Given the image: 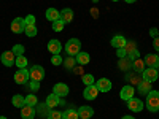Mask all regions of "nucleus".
Segmentation results:
<instances>
[{
	"label": "nucleus",
	"instance_id": "17",
	"mask_svg": "<svg viewBox=\"0 0 159 119\" xmlns=\"http://www.w3.org/2000/svg\"><path fill=\"white\" fill-rule=\"evenodd\" d=\"M62 49V45L59 40H49V43H48V51L51 52V54H59Z\"/></svg>",
	"mask_w": 159,
	"mask_h": 119
},
{
	"label": "nucleus",
	"instance_id": "4",
	"mask_svg": "<svg viewBox=\"0 0 159 119\" xmlns=\"http://www.w3.org/2000/svg\"><path fill=\"white\" fill-rule=\"evenodd\" d=\"M13 78H15V81L18 84H27L29 78H30V73H29V70H25V68H19Z\"/></svg>",
	"mask_w": 159,
	"mask_h": 119
},
{
	"label": "nucleus",
	"instance_id": "10",
	"mask_svg": "<svg viewBox=\"0 0 159 119\" xmlns=\"http://www.w3.org/2000/svg\"><path fill=\"white\" fill-rule=\"evenodd\" d=\"M24 27H25V22L22 18H15L11 22V30L15 32V33H21L24 32Z\"/></svg>",
	"mask_w": 159,
	"mask_h": 119
},
{
	"label": "nucleus",
	"instance_id": "22",
	"mask_svg": "<svg viewBox=\"0 0 159 119\" xmlns=\"http://www.w3.org/2000/svg\"><path fill=\"white\" fill-rule=\"evenodd\" d=\"M46 19L51 21V22L61 19V11H57L56 8H48L46 10Z\"/></svg>",
	"mask_w": 159,
	"mask_h": 119
},
{
	"label": "nucleus",
	"instance_id": "27",
	"mask_svg": "<svg viewBox=\"0 0 159 119\" xmlns=\"http://www.w3.org/2000/svg\"><path fill=\"white\" fill-rule=\"evenodd\" d=\"M11 103L15 105L16 108H22L24 105H25V97H22V95L16 94V95H13V99H11Z\"/></svg>",
	"mask_w": 159,
	"mask_h": 119
},
{
	"label": "nucleus",
	"instance_id": "47",
	"mask_svg": "<svg viewBox=\"0 0 159 119\" xmlns=\"http://www.w3.org/2000/svg\"><path fill=\"white\" fill-rule=\"evenodd\" d=\"M121 119H135V117H132V116H123Z\"/></svg>",
	"mask_w": 159,
	"mask_h": 119
},
{
	"label": "nucleus",
	"instance_id": "14",
	"mask_svg": "<svg viewBox=\"0 0 159 119\" xmlns=\"http://www.w3.org/2000/svg\"><path fill=\"white\" fill-rule=\"evenodd\" d=\"M137 90H139L140 95H147L148 92L151 90V83L147 81V79H142V81L137 84Z\"/></svg>",
	"mask_w": 159,
	"mask_h": 119
},
{
	"label": "nucleus",
	"instance_id": "3",
	"mask_svg": "<svg viewBox=\"0 0 159 119\" xmlns=\"http://www.w3.org/2000/svg\"><path fill=\"white\" fill-rule=\"evenodd\" d=\"M29 73H30V79H35V81H42L45 78V68L42 65H32Z\"/></svg>",
	"mask_w": 159,
	"mask_h": 119
},
{
	"label": "nucleus",
	"instance_id": "43",
	"mask_svg": "<svg viewBox=\"0 0 159 119\" xmlns=\"http://www.w3.org/2000/svg\"><path fill=\"white\" fill-rule=\"evenodd\" d=\"M72 72H73L75 75H83V73H84V72H83V65H80V67H73Z\"/></svg>",
	"mask_w": 159,
	"mask_h": 119
},
{
	"label": "nucleus",
	"instance_id": "37",
	"mask_svg": "<svg viewBox=\"0 0 159 119\" xmlns=\"http://www.w3.org/2000/svg\"><path fill=\"white\" fill-rule=\"evenodd\" d=\"M48 119H62V113H61V111H56V108H54V110L49 111Z\"/></svg>",
	"mask_w": 159,
	"mask_h": 119
},
{
	"label": "nucleus",
	"instance_id": "36",
	"mask_svg": "<svg viewBox=\"0 0 159 119\" xmlns=\"http://www.w3.org/2000/svg\"><path fill=\"white\" fill-rule=\"evenodd\" d=\"M64 25H65V24H64L61 19H57V21H54V22H52V30H54V32H62Z\"/></svg>",
	"mask_w": 159,
	"mask_h": 119
},
{
	"label": "nucleus",
	"instance_id": "46",
	"mask_svg": "<svg viewBox=\"0 0 159 119\" xmlns=\"http://www.w3.org/2000/svg\"><path fill=\"white\" fill-rule=\"evenodd\" d=\"M91 15L94 16V18H97V16H99V13H97V10H96V8H92V10H91Z\"/></svg>",
	"mask_w": 159,
	"mask_h": 119
},
{
	"label": "nucleus",
	"instance_id": "13",
	"mask_svg": "<svg viewBox=\"0 0 159 119\" xmlns=\"http://www.w3.org/2000/svg\"><path fill=\"white\" fill-rule=\"evenodd\" d=\"M127 107L130 111H142L143 110V102L140 99H134L132 97L130 100H127Z\"/></svg>",
	"mask_w": 159,
	"mask_h": 119
},
{
	"label": "nucleus",
	"instance_id": "8",
	"mask_svg": "<svg viewBox=\"0 0 159 119\" xmlns=\"http://www.w3.org/2000/svg\"><path fill=\"white\" fill-rule=\"evenodd\" d=\"M69 86L65 84V83H57V84H54V87H52V94H56V95H59V97H65L69 94Z\"/></svg>",
	"mask_w": 159,
	"mask_h": 119
},
{
	"label": "nucleus",
	"instance_id": "41",
	"mask_svg": "<svg viewBox=\"0 0 159 119\" xmlns=\"http://www.w3.org/2000/svg\"><path fill=\"white\" fill-rule=\"evenodd\" d=\"M24 22H25V25H34L35 24V16L34 15H29L27 18H24Z\"/></svg>",
	"mask_w": 159,
	"mask_h": 119
},
{
	"label": "nucleus",
	"instance_id": "51",
	"mask_svg": "<svg viewBox=\"0 0 159 119\" xmlns=\"http://www.w3.org/2000/svg\"><path fill=\"white\" fill-rule=\"evenodd\" d=\"M157 70H159V65H157Z\"/></svg>",
	"mask_w": 159,
	"mask_h": 119
},
{
	"label": "nucleus",
	"instance_id": "29",
	"mask_svg": "<svg viewBox=\"0 0 159 119\" xmlns=\"http://www.w3.org/2000/svg\"><path fill=\"white\" fill-rule=\"evenodd\" d=\"M62 119H80L78 117V110H65L62 113Z\"/></svg>",
	"mask_w": 159,
	"mask_h": 119
},
{
	"label": "nucleus",
	"instance_id": "25",
	"mask_svg": "<svg viewBox=\"0 0 159 119\" xmlns=\"http://www.w3.org/2000/svg\"><path fill=\"white\" fill-rule=\"evenodd\" d=\"M132 70L134 72H137V73H143V70H145V62H143V59H135V60H132Z\"/></svg>",
	"mask_w": 159,
	"mask_h": 119
},
{
	"label": "nucleus",
	"instance_id": "38",
	"mask_svg": "<svg viewBox=\"0 0 159 119\" xmlns=\"http://www.w3.org/2000/svg\"><path fill=\"white\" fill-rule=\"evenodd\" d=\"M62 62H64V59L59 54H52V57H51V64L52 65H61Z\"/></svg>",
	"mask_w": 159,
	"mask_h": 119
},
{
	"label": "nucleus",
	"instance_id": "28",
	"mask_svg": "<svg viewBox=\"0 0 159 119\" xmlns=\"http://www.w3.org/2000/svg\"><path fill=\"white\" fill-rule=\"evenodd\" d=\"M62 65L65 67V70H72V68L75 67V65H76V60H75V57H73V56H69V57H65V59H64Z\"/></svg>",
	"mask_w": 159,
	"mask_h": 119
},
{
	"label": "nucleus",
	"instance_id": "24",
	"mask_svg": "<svg viewBox=\"0 0 159 119\" xmlns=\"http://www.w3.org/2000/svg\"><path fill=\"white\" fill-rule=\"evenodd\" d=\"M75 60H76V64H78V65H86V64H89L91 57H89L88 52H81V51H80L78 54L75 56Z\"/></svg>",
	"mask_w": 159,
	"mask_h": 119
},
{
	"label": "nucleus",
	"instance_id": "30",
	"mask_svg": "<svg viewBox=\"0 0 159 119\" xmlns=\"http://www.w3.org/2000/svg\"><path fill=\"white\" fill-rule=\"evenodd\" d=\"M24 33L27 35V37H35V35L38 33L35 24H34V25H25V27H24Z\"/></svg>",
	"mask_w": 159,
	"mask_h": 119
},
{
	"label": "nucleus",
	"instance_id": "12",
	"mask_svg": "<svg viewBox=\"0 0 159 119\" xmlns=\"http://www.w3.org/2000/svg\"><path fill=\"white\" fill-rule=\"evenodd\" d=\"M97 94H99V90L96 86H86V89L83 90V97L86 100H94L97 97Z\"/></svg>",
	"mask_w": 159,
	"mask_h": 119
},
{
	"label": "nucleus",
	"instance_id": "11",
	"mask_svg": "<svg viewBox=\"0 0 159 119\" xmlns=\"http://www.w3.org/2000/svg\"><path fill=\"white\" fill-rule=\"evenodd\" d=\"M37 114L35 111V107H29V105H24L21 108V117L22 119H34Z\"/></svg>",
	"mask_w": 159,
	"mask_h": 119
},
{
	"label": "nucleus",
	"instance_id": "7",
	"mask_svg": "<svg viewBox=\"0 0 159 119\" xmlns=\"http://www.w3.org/2000/svg\"><path fill=\"white\" fill-rule=\"evenodd\" d=\"M124 78H126V81H127L130 86H137L142 79H143V78H142V73H137V72H135V73H130V70L126 72V76H124Z\"/></svg>",
	"mask_w": 159,
	"mask_h": 119
},
{
	"label": "nucleus",
	"instance_id": "21",
	"mask_svg": "<svg viewBox=\"0 0 159 119\" xmlns=\"http://www.w3.org/2000/svg\"><path fill=\"white\" fill-rule=\"evenodd\" d=\"M143 62H145V65H148V67H154L156 68L159 65V57L156 54H147L145 59H143Z\"/></svg>",
	"mask_w": 159,
	"mask_h": 119
},
{
	"label": "nucleus",
	"instance_id": "6",
	"mask_svg": "<svg viewBox=\"0 0 159 119\" xmlns=\"http://www.w3.org/2000/svg\"><path fill=\"white\" fill-rule=\"evenodd\" d=\"M142 78H143V79H147V81H150V83L156 81V79L159 78L157 68H154V67H148V68H145V70H143V73H142Z\"/></svg>",
	"mask_w": 159,
	"mask_h": 119
},
{
	"label": "nucleus",
	"instance_id": "40",
	"mask_svg": "<svg viewBox=\"0 0 159 119\" xmlns=\"http://www.w3.org/2000/svg\"><path fill=\"white\" fill-rule=\"evenodd\" d=\"M116 54H118L119 59H124V57H127V51H126V48H118Z\"/></svg>",
	"mask_w": 159,
	"mask_h": 119
},
{
	"label": "nucleus",
	"instance_id": "18",
	"mask_svg": "<svg viewBox=\"0 0 159 119\" xmlns=\"http://www.w3.org/2000/svg\"><path fill=\"white\" fill-rule=\"evenodd\" d=\"M61 21H62L64 24L72 22V21H73V10H70V8L62 10V11H61Z\"/></svg>",
	"mask_w": 159,
	"mask_h": 119
},
{
	"label": "nucleus",
	"instance_id": "33",
	"mask_svg": "<svg viewBox=\"0 0 159 119\" xmlns=\"http://www.w3.org/2000/svg\"><path fill=\"white\" fill-rule=\"evenodd\" d=\"M83 83H84V86H94L96 84V81H94V76H92V75H83Z\"/></svg>",
	"mask_w": 159,
	"mask_h": 119
},
{
	"label": "nucleus",
	"instance_id": "26",
	"mask_svg": "<svg viewBox=\"0 0 159 119\" xmlns=\"http://www.w3.org/2000/svg\"><path fill=\"white\" fill-rule=\"evenodd\" d=\"M118 68L119 70H123V72H129L130 68H132V60H129V59H121L118 62Z\"/></svg>",
	"mask_w": 159,
	"mask_h": 119
},
{
	"label": "nucleus",
	"instance_id": "5",
	"mask_svg": "<svg viewBox=\"0 0 159 119\" xmlns=\"http://www.w3.org/2000/svg\"><path fill=\"white\" fill-rule=\"evenodd\" d=\"M0 60H2V64L5 67H13L16 62V56L13 54V51H3L2 56H0Z\"/></svg>",
	"mask_w": 159,
	"mask_h": 119
},
{
	"label": "nucleus",
	"instance_id": "50",
	"mask_svg": "<svg viewBox=\"0 0 159 119\" xmlns=\"http://www.w3.org/2000/svg\"><path fill=\"white\" fill-rule=\"evenodd\" d=\"M111 2H118V0H111Z\"/></svg>",
	"mask_w": 159,
	"mask_h": 119
},
{
	"label": "nucleus",
	"instance_id": "31",
	"mask_svg": "<svg viewBox=\"0 0 159 119\" xmlns=\"http://www.w3.org/2000/svg\"><path fill=\"white\" fill-rule=\"evenodd\" d=\"M38 103V99L35 94H29L27 97H25V105H29V107H37Z\"/></svg>",
	"mask_w": 159,
	"mask_h": 119
},
{
	"label": "nucleus",
	"instance_id": "9",
	"mask_svg": "<svg viewBox=\"0 0 159 119\" xmlns=\"http://www.w3.org/2000/svg\"><path fill=\"white\" fill-rule=\"evenodd\" d=\"M94 86L97 87L99 92H108V90H111V81L107 79V78H100Z\"/></svg>",
	"mask_w": 159,
	"mask_h": 119
},
{
	"label": "nucleus",
	"instance_id": "35",
	"mask_svg": "<svg viewBox=\"0 0 159 119\" xmlns=\"http://www.w3.org/2000/svg\"><path fill=\"white\" fill-rule=\"evenodd\" d=\"M27 89H30L32 92H37L40 89V81H35V79H30L27 83Z\"/></svg>",
	"mask_w": 159,
	"mask_h": 119
},
{
	"label": "nucleus",
	"instance_id": "1",
	"mask_svg": "<svg viewBox=\"0 0 159 119\" xmlns=\"http://www.w3.org/2000/svg\"><path fill=\"white\" fill-rule=\"evenodd\" d=\"M147 108L151 113L159 111V90H150L147 94Z\"/></svg>",
	"mask_w": 159,
	"mask_h": 119
},
{
	"label": "nucleus",
	"instance_id": "20",
	"mask_svg": "<svg viewBox=\"0 0 159 119\" xmlns=\"http://www.w3.org/2000/svg\"><path fill=\"white\" fill-rule=\"evenodd\" d=\"M59 102H61V97L59 95H56V94H51V95H48L46 97V105L51 108V110H54V108H57L59 107Z\"/></svg>",
	"mask_w": 159,
	"mask_h": 119
},
{
	"label": "nucleus",
	"instance_id": "39",
	"mask_svg": "<svg viewBox=\"0 0 159 119\" xmlns=\"http://www.w3.org/2000/svg\"><path fill=\"white\" fill-rule=\"evenodd\" d=\"M139 57H140L139 49H134L132 52H129V54H127V59H129V60H135V59H139Z\"/></svg>",
	"mask_w": 159,
	"mask_h": 119
},
{
	"label": "nucleus",
	"instance_id": "42",
	"mask_svg": "<svg viewBox=\"0 0 159 119\" xmlns=\"http://www.w3.org/2000/svg\"><path fill=\"white\" fill-rule=\"evenodd\" d=\"M124 48H126V51H127V54H129V52H132L134 49H137V48H135V43H134V42H127Z\"/></svg>",
	"mask_w": 159,
	"mask_h": 119
},
{
	"label": "nucleus",
	"instance_id": "44",
	"mask_svg": "<svg viewBox=\"0 0 159 119\" xmlns=\"http://www.w3.org/2000/svg\"><path fill=\"white\" fill-rule=\"evenodd\" d=\"M150 35H151L153 38L159 37V32H157V29H156V27H151V29H150Z\"/></svg>",
	"mask_w": 159,
	"mask_h": 119
},
{
	"label": "nucleus",
	"instance_id": "32",
	"mask_svg": "<svg viewBox=\"0 0 159 119\" xmlns=\"http://www.w3.org/2000/svg\"><path fill=\"white\" fill-rule=\"evenodd\" d=\"M27 62H29V60L25 59L24 56H18L15 64H16V67H19V68H25V67H27Z\"/></svg>",
	"mask_w": 159,
	"mask_h": 119
},
{
	"label": "nucleus",
	"instance_id": "23",
	"mask_svg": "<svg viewBox=\"0 0 159 119\" xmlns=\"http://www.w3.org/2000/svg\"><path fill=\"white\" fill-rule=\"evenodd\" d=\"M35 111H37V114H38L40 117H42V116H48V114H49V111H51V108L46 105V102H45V103H37Z\"/></svg>",
	"mask_w": 159,
	"mask_h": 119
},
{
	"label": "nucleus",
	"instance_id": "34",
	"mask_svg": "<svg viewBox=\"0 0 159 119\" xmlns=\"http://www.w3.org/2000/svg\"><path fill=\"white\" fill-rule=\"evenodd\" d=\"M11 51H13V54H15V56L18 57V56H24V51H25V48H24L22 45H15Z\"/></svg>",
	"mask_w": 159,
	"mask_h": 119
},
{
	"label": "nucleus",
	"instance_id": "16",
	"mask_svg": "<svg viewBox=\"0 0 159 119\" xmlns=\"http://www.w3.org/2000/svg\"><path fill=\"white\" fill-rule=\"evenodd\" d=\"M92 114H94V110H92L91 107H80V110H78V117L80 119H89V117H92Z\"/></svg>",
	"mask_w": 159,
	"mask_h": 119
},
{
	"label": "nucleus",
	"instance_id": "45",
	"mask_svg": "<svg viewBox=\"0 0 159 119\" xmlns=\"http://www.w3.org/2000/svg\"><path fill=\"white\" fill-rule=\"evenodd\" d=\"M153 48H154L156 51H159V37H156V38L153 40Z\"/></svg>",
	"mask_w": 159,
	"mask_h": 119
},
{
	"label": "nucleus",
	"instance_id": "19",
	"mask_svg": "<svg viewBox=\"0 0 159 119\" xmlns=\"http://www.w3.org/2000/svg\"><path fill=\"white\" fill-rule=\"evenodd\" d=\"M126 43H127V40L123 37V35H115L113 38H111V46L113 48H124L126 46Z\"/></svg>",
	"mask_w": 159,
	"mask_h": 119
},
{
	"label": "nucleus",
	"instance_id": "48",
	"mask_svg": "<svg viewBox=\"0 0 159 119\" xmlns=\"http://www.w3.org/2000/svg\"><path fill=\"white\" fill-rule=\"evenodd\" d=\"M126 3H134V2H137V0H124Z\"/></svg>",
	"mask_w": 159,
	"mask_h": 119
},
{
	"label": "nucleus",
	"instance_id": "2",
	"mask_svg": "<svg viewBox=\"0 0 159 119\" xmlns=\"http://www.w3.org/2000/svg\"><path fill=\"white\" fill-rule=\"evenodd\" d=\"M80 48H81V42H80L78 38H70L64 49H65V52H67L69 56H73L75 57L78 52H80Z\"/></svg>",
	"mask_w": 159,
	"mask_h": 119
},
{
	"label": "nucleus",
	"instance_id": "15",
	"mask_svg": "<svg viewBox=\"0 0 159 119\" xmlns=\"http://www.w3.org/2000/svg\"><path fill=\"white\" fill-rule=\"evenodd\" d=\"M134 92H135V90H134V87H132L130 84H129V86H124V87L121 89V92H119V97L127 102V100H130L132 97H134Z\"/></svg>",
	"mask_w": 159,
	"mask_h": 119
},
{
	"label": "nucleus",
	"instance_id": "49",
	"mask_svg": "<svg viewBox=\"0 0 159 119\" xmlns=\"http://www.w3.org/2000/svg\"><path fill=\"white\" fill-rule=\"evenodd\" d=\"M0 119H7V117H5V116H0Z\"/></svg>",
	"mask_w": 159,
	"mask_h": 119
}]
</instances>
